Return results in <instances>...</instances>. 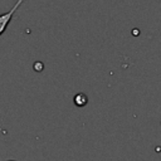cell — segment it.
Listing matches in <instances>:
<instances>
[{"mask_svg": "<svg viewBox=\"0 0 161 161\" xmlns=\"http://www.w3.org/2000/svg\"><path fill=\"white\" fill-rule=\"evenodd\" d=\"M23 3H24V0H18V1L15 3V5H14L8 13H4V14L0 15V34H4V33H5V30H6V28H8L9 23H10V20H11L14 13L19 9V6H20Z\"/></svg>", "mask_w": 161, "mask_h": 161, "instance_id": "6da1fadb", "label": "cell"}, {"mask_svg": "<svg viewBox=\"0 0 161 161\" xmlns=\"http://www.w3.org/2000/svg\"><path fill=\"white\" fill-rule=\"evenodd\" d=\"M74 104L77 107H84L87 103H88V97L84 94V93H77L74 96V99H73Z\"/></svg>", "mask_w": 161, "mask_h": 161, "instance_id": "7a4b0ae2", "label": "cell"}, {"mask_svg": "<svg viewBox=\"0 0 161 161\" xmlns=\"http://www.w3.org/2000/svg\"><path fill=\"white\" fill-rule=\"evenodd\" d=\"M10 161H15V160H10Z\"/></svg>", "mask_w": 161, "mask_h": 161, "instance_id": "3957f363", "label": "cell"}]
</instances>
